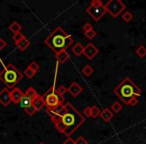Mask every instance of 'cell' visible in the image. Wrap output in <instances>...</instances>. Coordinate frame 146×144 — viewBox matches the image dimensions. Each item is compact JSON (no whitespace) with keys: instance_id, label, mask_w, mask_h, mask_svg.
I'll use <instances>...</instances> for the list:
<instances>
[{"instance_id":"obj_1","label":"cell","mask_w":146,"mask_h":144,"mask_svg":"<svg viewBox=\"0 0 146 144\" xmlns=\"http://www.w3.org/2000/svg\"><path fill=\"white\" fill-rule=\"evenodd\" d=\"M55 129L59 133L64 134L67 137H70L73 133L85 122L84 116L76 109L70 102L65 103L64 112L61 116H50Z\"/></svg>"},{"instance_id":"obj_2","label":"cell","mask_w":146,"mask_h":144,"mask_svg":"<svg viewBox=\"0 0 146 144\" xmlns=\"http://www.w3.org/2000/svg\"><path fill=\"white\" fill-rule=\"evenodd\" d=\"M45 44L55 53L67 50L73 43V37L61 27L55 28L45 39Z\"/></svg>"},{"instance_id":"obj_3","label":"cell","mask_w":146,"mask_h":144,"mask_svg":"<svg viewBox=\"0 0 146 144\" xmlns=\"http://www.w3.org/2000/svg\"><path fill=\"white\" fill-rule=\"evenodd\" d=\"M114 93L119 99L122 100L124 104L127 105L129 100L132 98H137L142 94V91L131 78L125 77L114 89Z\"/></svg>"},{"instance_id":"obj_4","label":"cell","mask_w":146,"mask_h":144,"mask_svg":"<svg viewBox=\"0 0 146 144\" xmlns=\"http://www.w3.org/2000/svg\"><path fill=\"white\" fill-rule=\"evenodd\" d=\"M3 69L0 71V81L4 83L7 88H14L22 79V73L13 64H2Z\"/></svg>"},{"instance_id":"obj_5","label":"cell","mask_w":146,"mask_h":144,"mask_svg":"<svg viewBox=\"0 0 146 144\" xmlns=\"http://www.w3.org/2000/svg\"><path fill=\"white\" fill-rule=\"evenodd\" d=\"M45 101V106L46 108L50 107H55V106H58L60 104H63L64 102V97H61L57 94L56 89H55V80L54 83H53L52 87H50V89L48 91L45 92V94L43 95Z\"/></svg>"},{"instance_id":"obj_6","label":"cell","mask_w":146,"mask_h":144,"mask_svg":"<svg viewBox=\"0 0 146 144\" xmlns=\"http://www.w3.org/2000/svg\"><path fill=\"white\" fill-rule=\"evenodd\" d=\"M105 8L113 18H116L125 10L126 6L121 0H110L105 4Z\"/></svg>"},{"instance_id":"obj_7","label":"cell","mask_w":146,"mask_h":144,"mask_svg":"<svg viewBox=\"0 0 146 144\" xmlns=\"http://www.w3.org/2000/svg\"><path fill=\"white\" fill-rule=\"evenodd\" d=\"M107 12L105 8V5H99V6H94V5H89L86 8V13L89 16H91V18L95 21H99L102 17L105 15V13Z\"/></svg>"},{"instance_id":"obj_8","label":"cell","mask_w":146,"mask_h":144,"mask_svg":"<svg viewBox=\"0 0 146 144\" xmlns=\"http://www.w3.org/2000/svg\"><path fill=\"white\" fill-rule=\"evenodd\" d=\"M98 53H99V50L93 43H88L86 46H84L83 55L89 60H92V59L95 58V56H97Z\"/></svg>"},{"instance_id":"obj_9","label":"cell","mask_w":146,"mask_h":144,"mask_svg":"<svg viewBox=\"0 0 146 144\" xmlns=\"http://www.w3.org/2000/svg\"><path fill=\"white\" fill-rule=\"evenodd\" d=\"M11 95H10V90L8 88H3L0 91V104L4 107L8 106L11 103Z\"/></svg>"},{"instance_id":"obj_10","label":"cell","mask_w":146,"mask_h":144,"mask_svg":"<svg viewBox=\"0 0 146 144\" xmlns=\"http://www.w3.org/2000/svg\"><path fill=\"white\" fill-rule=\"evenodd\" d=\"M64 109H65V104H60V105L55 106V107L46 108L45 112L49 116H61L63 112H64Z\"/></svg>"},{"instance_id":"obj_11","label":"cell","mask_w":146,"mask_h":144,"mask_svg":"<svg viewBox=\"0 0 146 144\" xmlns=\"http://www.w3.org/2000/svg\"><path fill=\"white\" fill-rule=\"evenodd\" d=\"M10 95H11V101L14 104H18L20 102V100L22 99V97L24 96V93H23L20 88H13L10 91Z\"/></svg>"},{"instance_id":"obj_12","label":"cell","mask_w":146,"mask_h":144,"mask_svg":"<svg viewBox=\"0 0 146 144\" xmlns=\"http://www.w3.org/2000/svg\"><path fill=\"white\" fill-rule=\"evenodd\" d=\"M82 91H83V88H82L77 82H72V83L70 84V86L68 87V92L73 97H77Z\"/></svg>"},{"instance_id":"obj_13","label":"cell","mask_w":146,"mask_h":144,"mask_svg":"<svg viewBox=\"0 0 146 144\" xmlns=\"http://www.w3.org/2000/svg\"><path fill=\"white\" fill-rule=\"evenodd\" d=\"M32 105L35 107V109L37 110V112L40 111V110L45 106V101H44V98H43V96H41V95L37 96V97L33 100Z\"/></svg>"},{"instance_id":"obj_14","label":"cell","mask_w":146,"mask_h":144,"mask_svg":"<svg viewBox=\"0 0 146 144\" xmlns=\"http://www.w3.org/2000/svg\"><path fill=\"white\" fill-rule=\"evenodd\" d=\"M113 115L114 113L110 110V108H104L101 111V113H100V117L105 122H109L113 118Z\"/></svg>"},{"instance_id":"obj_15","label":"cell","mask_w":146,"mask_h":144,"mask_svg":"<svg viewBox=\"0 0 146 144\" xmlns=\"http://www.w3.org/2000/svg\"><path fill=\"white\" fill-rule=\"evenodd\" d=\"M14 43H15V46L21 51L26 50L29 47V45H30V41H29L26 37H24V38H22L21 40L17 41V42H14Z\"/></svg>"},{"instance_id":"obj_16","label":"cell","mask_w":146,"mask_h":144,"mask_svg":"<svg viewBox=\"0 0 146 144\" xmlns=\"http://www.w3.org/2000/svg\"><path fill=\"white\" fill-rule=\"evenodd\" d=\"M55 57H56V60L60 63H65L66 61L69 60V54L67 51H59V52L55 53Z\"/></svg>"},{"instance_id":"obj_17","label":"cell","mask_w":146,"mask_h":144,"mask_svg":"<svg viewBox=\"0 0 146 144\" xmlns=\"http://www.w3.org/2000/svg\"><path fill=\"white\" fill-rule=\"evenodd\" d=\"M71 50H72V53L74 55H75L76 57H79L81 56L82 54H83V51H84V46L81 44V43L77 42L74 44V46L71 48Z\"/></svg>"},{"instance_id":"obj_18","label":"cell","mask_w":146,"mask_h":144,"mask_svg":"<svg viewBox=\"0 0 146 144\" xmlns=\"http://www.w3.org/2000/svg\"><path fill=\"white\" fill-rule=\"evenodd\" d=\"M32 102H33V100L31 99L30 97H28V96H26V95L24 94V96H23L22 99L20 100L19 104H20V106H21L22 108L26 109V108H28L30 105H32Z\"/></svg>"},{"instance_id":"obj_19","label":"cell","mask_w":146,"mask_h":144,"mask_svg":"<svg viewBox=\"0 0 146 144\" xmlns=\"http://www.w3.org/2000/svg\"><path fill=\"white\" fill-rule=\"evenodd\" d=\"M22 29V26L19 22L17 21H13L10 25H9V30L13 33V34H16V33H19Z\"/></svg>"},{"instance_id":"obj_20","label":"cell","mask_w":146,"mask_h":144,"mask_svg":"<svg viewBox=\"0 0 146 144\" xmlns=\"http://www.w3.org/2000/svg\"><path fill=\"white\" fill-rule=\"evenodd\" d=\"M81 72H82V74H83L84 76H86V77H89V76H91L92 73L94 72V69L92 68L91 65H85V66L81 69Z\"/></svg>"},{"instance_id":"obj_21","label":"cell","mask_w":146,"mask_h":144,"mask_svg":"<svg viewBox=\"0 0 146 144\" xmlns=\"http://www.w3.org/2000/svg\"><path fill=\"white\" fill-rule=\"evenodd\" d=\"M25 95L28 96V97H30L32 100H34L35 98L37 97V96L39 95L38 93H37V91L35 90V88L33 87H29L28 89L26 90V92H25Z\"/></svg>"},{"instance_id":"obj_22","label":"cell","mask_w":146,"mask_h":144,"mask_svg":"<svg viewBox=\"0 0 146 144\" xmlns=\"http://www.w3.org/2000/svg\"><path fill=\"white\" fill-rule=\"evenodd\" d=\"M110 110H111L113 113H118L122 110V104L118 101H115L111 104V107H110Z\"/></svg>"},{"instance_id":"obj_23","label":"cell","mask_w":146,"mask_h":144,"mask_svg":"<svg viewBox=\"0 0 146 144\" xmlns=\"http://www.w3.org/2000/svg\"><path fill=\"white\" fill-rule=\"evenodd\" d=\"M136 54L140 57V58H144L146 56V47L144 45H140L136 50Z\"/></svg>"},{"instance_id":"obj_24","label":"cell","mask_w":146,"mask_h":144,"mask_svg":"<svg viewBox=\"0 0 146 144\" xmlns=\"http://www.w3.org/2000/svg\"><path fill=\"white\" fill-rule=\"evenodd\" d=\"M100 113H101V111H100V109L96 105L91 106V116H90V117L97 118L98 116H100Z\"/></svg>"},{"instance_id":"obj_25","label":"cell","mask_w":146,"mask_h":144,"mask_svg":"<svg viewBox=\"0 0 146 144\" xmlns=\"http://www.w3.org/2000/svg\"><path fill=\"white\" fill-rule=\"evenodd\" d=\"M56 92H57V94H58L59 96H61V97H63V96L65 95V94L68 92V88L67 87H65L64 85H60L58 88L56 89Z\"/></svg>"},{"instance_id":"obj_26","label":"cell","mask_w":146,"mask_h":144,"mask_svg":"<svg viewBox=\"0 0 146 144\" xmlns=\"http://www.w3.org/2000/svg\"><path fill=\"white\" fill-rule=\"evenodd\" d=\"M121 18L123 19V21H125V22H129V21H131L132 19H133V14H132L130 11H126V12H124L123 14H122Z\"/></svg>"},{"instance_id":"obj_27","label":"cell","mask_w":146,"mask_h":144,"mask_svg":"<svg viewBox=\"0 0 146 144\" xmlns=\"http://www.w3.org/2000/svg\"><path fill=\"white\" fill-rule=\"evenodd\" d=\"M28 68L31 69V70L33 71V72H35V73H37V71L39 70V64L37 62H35V61H32V62H30V64L28 65Z\"/></svg>"},{"instance_id":"obj_28","label":"cell","mask_w":146,"mask_h":144,"mask_svg":"<svg viewBox=\"0 0 146 144\" xmlns=\"http://www.w3.org/2000/svg\"><path fill=\"white\" fill-rule=\"evenodd\" d=\"M82 30L84 31V33H87V32H89V31L93 30V26H92L91 23L86 22V23H84V25L82 26Z\"/></svg>"},{"instance_id":"obj_29","label":"cell","mask_w":146,"mask_h":144,"mask_svg":"<svg viewBox=\"0 0 146 144\" xmlns=\"http://www.w3.org/2000/svg\"><path fill=\"white\" fill-rule=\"evenodd\" d=\"M24 74H25V76H26L27 78H29V79H31V78H33L35 76V72H33L31 69H29L28 67H27L26 69H25V71H24Z\"/></svg>"},{"instance_id":"obj_30","label":"cell","mask_w":146,"mask_h":144,"mask_svg":"<svg viewBox=\"0 0 146 144\" xmlns=\"http://www.w3.org/2000/svg\"><path fill=\"white\" fill-rule=\"evenodd\" d=\"M25 112H26V113L28 114V115L33 116V115H34V114L37 112V110L35 109V107H34L33 105H30L28 108H26V109H25Z\"/></svg>"},{"instance_id":"obj_31","label":"cell","mask_w":146,"mask_h":144,"mask_svg":"<svg viewBox=\"0 0 146 144\" xmlns=\"http://www.w3.org/2000/svg\"><path fill=\"white\" fill-rule=\"evenodd\" d=\"M24 35L22 34L21 32H19V33H16V34H13V36H12V40L14 41V42H17V41H19V40H21L22 38H24Z\"/></svg>"},{"instance_id":"obj_32","label":"cell","mask_w":146,"mask_h":144,"mask_svg":"<svg viewBox=\"0 0 146 144\" xmlns=\"http://www.w3.org/2000/svg\"><path fill=\"white\" fill-rule=\"evenodd\" d=\"M96 31H94V30H91V31H89V32H87V33H84V35H85V37L87 39H89V40H91V39H93L94 37L96 36Z\"/></svg>"},{"instance_id":"obj_33","label":"cell","mask_w":146,"mask_h":144,"mask_svg":"<svg viewBox=\"0 0 146 144\" xmlns=\"http://www.w3.org/2000/svg\"><path fill=\"white\" fill-rule=\"evenodd\" d=\"M75 144H88V142L83 136H80L75 140Z\"/></svg>"},{"instance_id":"obj_34","label":"cell","mask_w":146,"mask_h":144,"mask_svg":"<svg viewBox=\"0 0 146 144\" xmlns=\"http://www.w3.org/2000/svg\"><path fill=\"white\" fill-rule=\"evenodd\" d=\"M83 115L87 116V117H89V116H91V107H89V106H87V107L84 108V110H83Z\"/></svg>"},{"instance_id":"obj_35","label":"cell","mask_w":146,"mask_h":144,"mask_svg":"<svg viewBox=\"0 0 146 144\" xmlns=\"http://www.w3.org/2000/svg\"><path fill=\"white\" fill-rule=\"evenodd\" d=\"M137 104H138L137 98H132V99L129 100V102L127 103V106H136Z\"/></svg>"},{"instance_id":"obj_36","label":"cell","mask_w":146,"mask_h":144,"mask_svg":"<svg viewBox=\"0 0 146 144\" xmlns=\"http://www.w3.org/2000/svg\"><path fill=\"white\" fill-rule=\"evenodd\" d=\"M90 5H94V6H99V5H103L101 0H92L90 2Z\"/></svg>"},{"instance_id":"obj_37","label":"cell","mask_w":146,"mask_h":144,"mask_svg":"<svg viewBox=\"0 0 146 144\" xmlns=\"http://www.w3.org/2000/svg\"><path fill=\"white\" fill-rule=\"evenodd\" d=\"M6 45H7L6 41H5L3 38H0V50H2V49H4L5 47H6Z\"/></svg>"},{"instance_id":"obj_38","label":"cell","mask_w":146,"mask_h":144,"mask_svg":"<svg viewBox=\"0 0 146 144\" xmlns=\"http://www.w3.org/2000/svg\"><path fill=\"white\" fill-rule=\"evenodd\" d=\"M63 144H75V140H73L71 137H67V139L63 142Z\"/></svg>"},{"instance_id":"obj_39","label":"cell","mask_w":146,"mask_h":144,"mask_svg":"<svg viewBox=\"0 0 146 144\" xmlns=\"http://www.w3.org/2000/svg\"><path fill=\"white\" fill-rule=\"evenodd\" d=\"M38 144H45L44 142H40V143H38Z\"/></svg>"}]
</instances>
